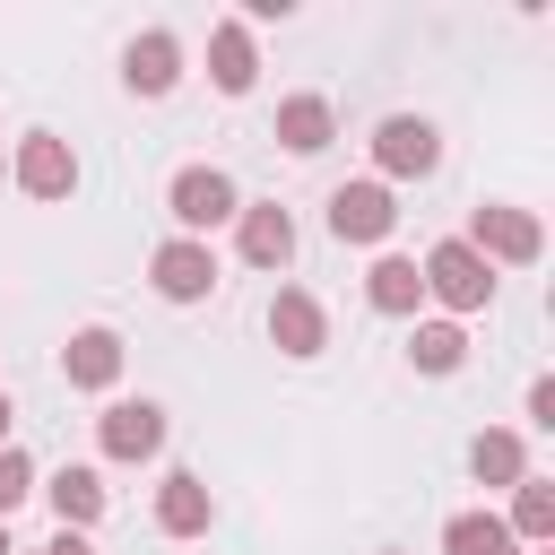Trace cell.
I'll return each instance as SVG.
<instances>
[{"label":"cell","instance_id":"ac0fdd59","mask_svg":"<svg viewBox=\"0 0 555 555\" xmlns=\"http://www.w3.org/2000/svg\"><path fill=\"white\" fill-rule=\"evenodd\" d=\"M468 468H477L486 486H520V477H529V451H520V434H503V425H486V434L468 442Z\"/></svg>","mask_w":555,"mask_h":555},{"label":"cell","instance_id":"4fadbf2b","mask_svg":"<svg viewBox=\"0 0 555 555\" xmlns=\"http://www.w3.org/2000/svg\"><path fill=\"white\" fill-rule=\"evenodd\" d=\"M61 373H69V390H113L121 382V338L95 321V330H78L69 347H61Z\"/></svg>","mask_w":555,"mask_h":555},{"label":"cell","instance_id":"484cf974","mask_svg":"<svg viewBox=\"0 0 555 555\" xmlns=\"http://www.w3.org/2000/svg\"><path fill=\"white\" fill-rule=\"evenodd\" d=\"M0 555H17V546H9V529H0Z\"/></svg>","mask_w":555,"mask_h":555},{"label":"cell","instance_id":"4316f807","mask_svg":"<svg viewBox=\"0 0 555 555\" xmlns=\"http://www.w3.org/2000/svg\"><path fill=\"white\" fill-rule=\"evenodd\" d=\"M0 173H9V156H0Z\"/></svg>","mask_w":555,"mask_h":555},{"label":"cell","instance_id":"603a6c76","mask_svg":"<svg viewBox=\"0 0 555 555\" xmlns=\"http://www.w3.org/2000/svg\"><path fill=\"white\" fill-rule=\"evenodd\" d=\"M529 425H555V382H529Z\"/></svg>","mask_w":555,"mask_h":555},{"label":"cell","instance_id":"ba28073f","mask_svg":"<svg viewBox=\"0 0 555 555\" xmlns=\"http://www.w3.org/2000/svg\"><path fill=\"white\" fill-rule=\"evenodd\" d=\"M390 225H399L390 182H338V191H330V234H338V243H382Z\"/></svg>","mask_w":555,"mask_h":555},{"label":"cell","instance_id":"cb8c5ba5","mask_svg":"<svg viewBox=\"0 0 555 555\" xmlns=\"http://www.w3.org/2000/svg\"><path fill=\"white\" fill-rule=\"evenodd\" d=\"M43 555H95V546H87V529H61V538H52Z\"/></svg>","mask_w":555,"mask_h":555},{"label":"cell","instance_id":"d6986e66","mask_svg":"<svg viewBox=\"0 0 555 555\" xmlns=\"http://www.w3.org/2000/svg\"><path fill=\"white\" fill-rule=\"evenodd\" d=\"M460 356H468L460 321H416V338H408V364L416 373H460Z\"/></svg>","mask_w":555,"mask_h":555},{"label":"cell","instance_id":"277c9868","mask_svg":"<svg viewBox=\"0 0 555 555\" xmlns=\"http://www.w3.org/2000/svg\"><path fill=\"white\" fill-rule=\"evenodd\" d=\"M460 243L494 269V260H538V251H546V225H538L529 208H503V199H494V208H477V217H468V234H460Z\"/></svg>","mask_w":555,"mask_h":555},{"label":"cell","instance_id":"3957f363","mask_svg":"<svg viewBox=\"0 0 555 555\" xmlns=\"http://www.w3.org/2000/svg\"><path fill=\"white\" fill-rule=\"evenodd\" d=\"M9 182H17L26 199H69V191H78L69 139H61V130H26V139L9 147Z\"/></svg>","mask_w":555,"mask_h":555},{"label":"cell","instance_id":"e0dca14e","mask_svg":"<svg viewBox=\"0 0 555 555\" xmlns=\"http://www.w3.org/2000/svg\"><path fill=\"white\" fill-rule=\"evenodd\" d=\"M330 130H338V121H330V104H321V95H286V104H278V147L321 156V147H330Z\"/></svg>","mask_w":555,"mask_h":555},{"label":"cell","instance_id":"5bb4252c","mask_svg":"<svg viewBox=\"0 0 555 555\" xmlns=\"http://www.w3.org/2000/svg\"><path fill=\"white\" fill-rule=\"evenodd\" d=\"M208 520H217V494H208L191 468H173V477L156 486V529H165V538H199Z\"/></svg>","mask_w":555,"mask_h":555},{"label":"cell","instance_id":"30bf717a","mask_svg":"<svg viewBox=\"0 0 555 555\" xmlns=\"http://www.w3.org/2000/svg\"><path fill=\"white\" fill-rule=\"evenodd\" d=\"M269 347L295 356V364L330 347V321H321V304H312L304 286H278V304H269Z\"/></svg>","mask_w":555,"mask_h":555},{"label":"cell","instance_id":"9c48e42d","mask_svg":"<svg viewBox=\"0 0 555 555\" xmlns=\"http://www.w3.org/2000/svg\"><path fill=\"white\" fill-rule=\"evenodd\" d=\"M234 243H243L251 269H286L295 260V217L278 199H251V208H234Z\"/></svg>","mask_w":555,"mask_h":555},{"label":"cell","instance_id":"44dd1931","mask_svg":"<svg viewBox=\"0 0 555 555\" xmlns=\"http://www.w3.org/2000/svg\"><path fill=\"white\" fill-rule=\"evenodd\" d=\"M442 546H451V555H512V529H503L494 512H460V520L442 529Z\"/></svg>","mask_w":555,"mask_h":555},{"label":"cell","instance_id":"8fae6325","mask_svg":"<svg viewBox=\"0 0 555 555\" xmlns=\"http://www.w3.org/2000/svg\"><path fill=\"white\" fill-rule=\"evenodd\" d=\"M208 78H217V95H251V78H260V43H251L243 17H217V26H208Z\"/></svg>","mask_w":555,"mask_h":555},{"label":"cell","instance_id":"7c38bea8","mask_svg":"<svg viewBox=\"0 0 555 555\" xmlns=\"http://www.w3.org/2000/svg\"><path fill=\"white\" fill-rule=\"evenodd\" d=\"M121 78H130V95H165V87L182 78V43H173L165 26L130 35V52H121Z\"/></svg>","mask_w":555,"mask_h":555},{"label":"cell","instance_id":"5b68a950","mask_svg":"<svg viewBox=\"0 0 555 555\" xmlns=\"http://www.w3.org/2000/svg\"><path fill=\"white\" fill-rule=\"evenodd\" d=\"M373 165H382L390 182H408V173H434V165H442V130H434L425 113H390V121L373 130Z\"/></svg>","mask_w":555,"mask_h":555},{"label":"cell","instance_id":"ffe728a7","mask_svg":"<svg viewBox=\"0 0 555 555\" xmlns=\"http://www.w3.org/2000/svg\"><path fill=\"white\" fill-rule=\"evenodd\" d=\"M503 529H512V538H555V486H546V477H520Z\"/></svg>","mask_w":555,"mask_h":555},{"label":"cell","instance_id":"9a60e30c","mask_svg":"<svg viewBox=\"0 0 555 555\" xmlns=\"http://www.w3.org/2000/svg\"><path fill=\"white\" fill-rule=\"evenodd\" d=\"M43 503L61 512V529H95L104 520V477L95 468H61V477H43Z\"/></svg>","mask_w":555,"mask_h":555},{"label":"cell","instance_id":"7402d4cb","mask_svg":"<svg viewBox=\"0 0 555 555\" xmlns=\"http://www.w3.org/2000/svg\"><path fill=\"white\" fill-rule=\"evenodd\" d=\"M26 494H35V460H26L17 442H9V451H0V520H9V512H17Z\"/></svg>","mask_w":555,"mask_h":555},{"label":"cell","instance_id":"52a82bcc","mask_svg":"<svg viewBox=\"0 0 555 555\" xmlns=\"http://www.w3.org/2000/svg\"><path fill=\"white\" fill-rule=\"evenodd\" d=\"M95 442H104V460H156L165 451V408L156 399H113L95 416Z\"/></svg>","mask_w":555,"mask_h":555},{"label":"cell","instance_id":"d4e9b609","mask_svg":"<svg viewBox=\"0 0 555 555\" xmlns=\"http://www.w3.org/2000/svg\"><path fill=\"white\" fill-rule=\"evenodd\" d=\"M0 451H9V399H0Z\"/></svg>","mask_w":555,"mask_h":555},{"label":"cell","instance_id":"2e32d148","mask_svg":"<svg viewBox=\"0 0 555 555\" xmlns=\"http://www.w3.org/2000/svg\"><path fill=\"white\" fill-rule=\"evenodd\" d=\"M364 295H373V312H416V304H425V278H416L408 251H382V260L364 269Z\"/></svg>","mask_w":555,"mask_h":555},{"label":"cell","instance_id":"6da1fadb","mask_svg":"<svg viewBox=\"0 0 555 555\" xmlns=\"http://www.w3.org/2000/svg\"><path fill=\"white\" fill-rule=\"evenodd\" d=\"M416 278H425V295L442 304V312H486L494 304V269L451 234V243H434L425 260H416Z\"/></svg>","mask_w":555,"mask_h":555},{"label":"cell","instance_id":"8992f818","mask_svg":"<svg viewBox=\"0 0 555 555\" xmlns=\"http://www.w3.org/2000/svg\"><path fill=\"white\" fill-rule=\"evenodd\" d=\"M147 278H156V295H165V304H199V295L217 286V251H208V243H191V234H165V243L147 251Z\"/></svg>","mask_w":555,"mask_h":555},{"label":"cell","instance_id":"7a4b0ae2","mask_svg":"<svg viewBox=\"0 0 555 555\" xmlns=\"http://www.w3.org/2000/svg\"><path fill=\"white\" fill-rule=\"evenodd\" d=\"M165 208H173V225H182L191 243H208V225H225V217L243 208V191H234V173H217V165H182L173 191H165Z\"/></svg>","mask_w":555,"mask_h":555}]
</instances>
